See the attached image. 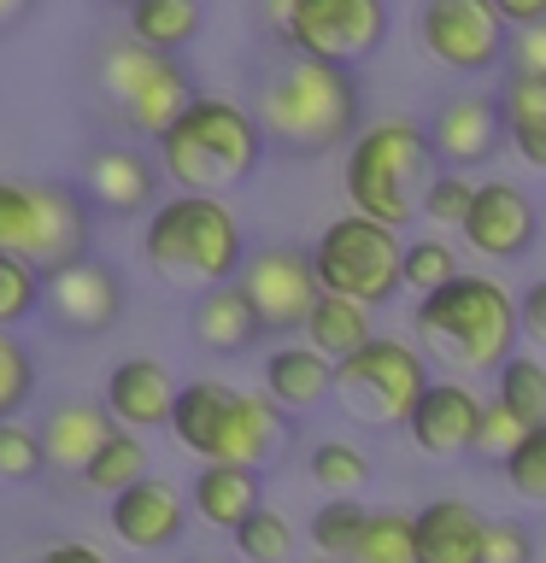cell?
I'll return each instance as SVG.
<instances>
[{
  "label": "cell",
  "instance_id": "obj_1",
  "mask_svg": "<svg viewBox=\"0 0 546 563\" xmlns=\"http://www.w3.org/2000/svg\"><path fill=\"white\" fill-rule=\"evenodd\" d=\"M259 130L271 147L294 158L335 153L341 141L359 135V82L347 65H324L306 53H288L259 82Z\"/></svg>",
  "mask_w": 546,
  "mask_h": 563
},
{
  "label": "cell",
  "instance_id": "obj_2",
  "mask_svg": "<svg viewBox=\"0 0 546 563\" xmlns=\"http://www.w3.org/2000/svg\"><path fill=\"white\" fill-rule=\"evenodd\" d=\"M412 329H417V346L429 352L435 364L458 369V376H482V369H500L511 352H517L523 317H517V299H511L493 276L458 271L452 282L417 294Z\"/></svg>",
  "mask_w": 546,
  "mask_h": 563
},
{
  "label": "cell",
  "instance_id": "obj_3",
  "mask_svg": "<svg viewBox=\"0 0 546 563\" xmlns=\"http://www.w3.org/2000/svg\"><path fill=\"white\" fill-rule=\"evenodd\" d=\"M141 258L165 288L200 294V288H218V282H236L247 258V235H241V218L223 206V194L183 188L148 211Z\"/></svg>",
  "mask_w": 546,
  "mask_h": 563
},
{
  "label": "cell",
  "instance_id": "obj_4",
  "mask_svg": "<svg viewBox=\"0 0 546 563\" xmlns=\"http://www.w3.org/2000/svg\"><path fill=\"white\" fill-rule=\"evenodd\" d=\"M153 147H159V170L171 176V188L223 194V188H241L259 170L271 141H264L259 118L247 106L223 100V95H194L188 112Z\"/></svg>",
  "mask_w": 546,
  "mask_h": 563
},
{
  "label": "cell",
  "instance_id": "obj_5",
  "mask_svg": "<svg viewBox=\"0 0 546 563\" xmlns=\"http://www.w3.org/2000/svg\"><path fill=\"white\" fill-rule=\"evenodd\" d=\"M435 176V147H429V123L412 118H376L352 135L347 165H341V188L352 211L382 218L405 229L423 211V188Z\"/></svg>",
  "mask_w": 546,
  "mask_h": 563
},
{
  "label": "cell",
  "instance_id": "obj_6",
  "mask_svg": "<svg viewBox=\"0 0 546 563\" xmlns=\"http://www.w3.org/2000/svg\"><path fill=\"white\" fill-rule=\"evenodd\" d=\"M95 88L130 135L141 141H159L176 118L188 112V100L200 95L188 77V65L176 53H159L148 42H135L130 30L100 42V59H95Z\"/></svg>",
  "mask_w": 546,
  "mask_h": 563
},
{
  "label": "cell",
  "instance_id": "obj_7",
  "mask_svg": "<svg viewBox=\"0 0 546 563\" xmlns=\"http://www.w3.org/2000/svg\"><path fill=\"white\" fill-rule=\"evenodd\" d=\"M88 194L83 183H30L0 176V253L30 258L35 271L88 253Z\"/></svg>",
  "mask_w": 546,
  "mask_h": 563
},
{
  "label": "cell",
  "instance_id": "obj_8",
  "mask_svg": "<svg viewBox=\"0 0 546 563\" xmlns=\"http://www.w3.org/2000/svg\"><path fill=\"white\" fill-rule=\"evenodd\" d=\"M312 264H317V282L329 294H352L370 311H382L405 288L400 229L382 218H364V211H347V218L324 223V235L312 241Z\"/></svg>",
  "mask_w": 546,
  "mask_h": 563
},
{
  "label": "cell",
  "instance_id": "obj_9",
  "mask_svg": "<svg viewBox=\"0 0 546 563\" xmlns=\"http://www.w3.org/2000/svg\"><path fill=\"white\" fill-rule=\"evenodd\" d=\"M429 387V352L394 334H370L359 352L335 358V394L370 429H400Z\"/></svg>",
  "mask_w": 546,
  "mask_h": 563
},
{
  "label": "cell",
  "instance_id": "obj_10",
  "mask_svg": "<svg viewBox=\"0 0 546 563\" xmlns=\"http://www.w3.org/2000/svg\"><path fill=\"white\" fill-rule=\"evenodd\" d=\"M387 42L382 0H294V18L282 30V47L324 65H364Z\"/></svg>",
  "mask_w": 546,
  "mask_h": 563
},
{
  "label": "cell",
  "instance_id": "obj_11",
  "mask_svg": "<svg viewBox=\"0 0 546 563\" xmlns=\"http://www.w3.org/2000/svg\"><path fill=\"white\" fill-rule=\"evenodd\" d=\"M417 42L429 47L435 65L458 70V77H476V70H493L505 59L511 24L493 12V0H423Z\"/></svg>",
  "mask_w": 546,
  "mask_h": 563
},
{
  "label": "cell",
  "instance_id": "obj_12",
  "mask_svg": "<svg viewBox=\"0 0 546 563\" xmlns=\"http://www.w3.org/2000/svg\"><path fill=\"white\" fill-rule=\"evenodd\" d=\"M236 282H241V294L253 299L264 334H299L306 311L317 306V294H324L306 246H259V253L241 258Z\"/></svg>",
  "mask_w": 546,
  "mask_h": 563
},
{
  "label": "cell",
  "instance_id": "obj_13",
  "mask_svg": "<svg viewBox=\"0 0 546 563\" xmlns=\"http://www.w3.org/2000/svg\"><path fill=\"white\" fill-rule=\"evenodd\" d=\"M42 311L59 334H106L123 317V276L95 253L53 264L42 271Z\"/></svg>",
  "mask_w": 546,
  "mask_h": 563
},
{
  "label": "cell",
  "instance_id": "obj_14",
  "mask_svg": "<svg viewBox=\"0 0 546 563\" xmlns=\"http://www.w3.org/2000/svg\"><path fill=\"white\" fill-rule=\"evenodd\" d=\"M106 528L130 545V552H165L183 540L188 528V499L176 493L165 475H141L123 493L106 499Z\"/></svg>",
  "mask_w": 546,
  "mask_h": 563
},
{
  "label": "cell",
  "instance_id": "obj_15",
  "mask_svg": "<svg viewBox=\"0 0 546 563\" xmlns=\"http://www.w3.org/2000/svg\"><path fill=\"white\" fill-rule=\"evenodd\" d=\"M83 194L106 218H141V211L159 206V158L123 147V141H106L83 165Z\"/></svg>",
  "mask_w": 546,
  "mask_h": 563
},
{
  "label": "cell",
  "instance_id": "obj_16",
  "mask_svg": "<svg viewBox=\"0 0 546 563\" xmlns=\"http://www.w3.org/2000/svg\"><path fill=\"white\" fill-rule=\"evenodd\" d=\"M465 241L482 258H523L535 246V200L517 183H476L465 211Z\"/></svg>",
  "mask_w": 546,
  "mask_h": 563
},
{
  "label": "cell",
  "instance_id": "obj_17",
  "mask_svg": "<svg viewBox=\"0 0 546 563\" xmlns=\"http://www.w3.org/2000/svg\"><path fill=\"white\" fill-rule=\"evenodd\" d=\"M476 429H482V399L465 382H429L423 399L405 417V434L423 457H465L476 452Z\"/></svg>",
  "mask_w": 546,
  "mask_h": 563
},
{
  "label": "cell",
  "instance_id": "obj_18",
  "mask_svg": "<svg viewBox=\"0 0 546 563\" xmlns=\"http://www.w3.org/2000/svg\"><path fill=\"white\" fill-rule=\"evenodd\" d=\"M429 147H435V158H440L447 170L488 165V158L505 147L500 100H488V95H452V100L429 118Z\"/></svg>",
  "mask_w": 546,
  "mask_h": 563
},
{
  "label": "cell",
  "instance_id": "obj_19",
  "mask_svg": "<svg viewBox=\"0 0 546 563\" xmlns=\"http://www.w3.org/2000/svg\"><path fill=\"white\" fill-rule=\"evenodd\" d=\"M100 405L112 411V422H123V429H135V434H148V429H165V422H171L176 382H171V369L159 364V358H141V352H130V358H118L112 369H106Z\"/></svg>",
  "mask_w": 546,
  "mask_h": 563
},
{
  "label": "cell",
  "instance_id": "obj_20",
  "mask_svg": "<svg viewBox=\"0 0 546 563\" xmlns=\"http://www.w3.org/2000/svg\"><path fill=\"white\" fill-rule=\"evenodd\" d=\"M482 528L488 517L470 499H429L412 517L417 563H482Z\"/></svg>",
  "mask_w": 546,
  "mask_h": 563
},
{
  "label": "cell",
  "instance_id": "obj_21",
  "mask_svg": "<svg viewBox=\"0 0 546 563\" xmlns=\"http://www.w3.org/2000/svg\"><path fill=\"white\" fill-rule=\"evenodd\" d=\"M188 329H194V341H200L206 352H218V358H236V352H247L264 334L253 299L241 294V282H218V288L194 294Z\"/></svg>",
  "mask_w": 546,
  "mask_h": 563
},
{
  "label": "cell",
  "instance_id": "obj_22",
  "mask_svg": "<svg viewBox=\"0 0 546 563\" xmlns=\"http://www.w3.org/2000/svg\"><path fill=\"white\" fill-rule=\"evenodd\" d=\"M264 394H271L282 411H312L335 394V358H324L312 341H288L264 358Z\"/></svg>",
  "mask_w": 546,
  "mask_h": 563
},
{
  "label": "cell",
  "instance_id": "obj_23",
  "mask_svg": "<svg viewBox=\"0 0 546 563\" xmlns=\"http://www.w3.org/2000/svg\"><path fill=\"white\" fill-rule=\"evenodd\" d=\"M188 505L194 517H200L206 528H218V534H229L247 510H259V470L247 464H223V457H200V470H194V487H188Z\"/></svg>",
  "mask_w": 546,
  "mask_h": 563
},
{
  "label": "cell",
  "instance_id": "obj_24",
  "mask_svg": "<svg viewBox=\"0 0 546 563\" xmlns=\"http://www.w3.org/2000/svg\"><path fill=\"white\" fill-rule=\"evenodd\" d=\"M112 429H118V422H112V411H106V405H95V399H59V405L47 411V422H42L47 464L83 475V464L95 457V446H100Z\"/></svg>",
  "mask_w": 546,
  "mask_h": 563
},
{
  "label": "cell",
  "instance_id": "obj_25",
  "mask_svg": "<svg viewBox=\"0 0 546 563\" xmlns=\"http://www.w3.org/2000/svg\"><path fill=\"white\" fill-rule=\"evenodd\" d=\"M500 118H505V147L528 170H546V77L511 70L505 95H500Z\"/></svg>",
  "mask_w": 546,
  "mask_h": 563
},
{
  "label": "cell",
  "instance_id": "obj_26",
  "mask_svg": "<svg viewBox=\"0 0 546 563\" xmlns=\"http://www.w3.org/2000/svg\"><path fill=\"white\" fill-rule=\"evenodd\" d=\"M229 399H236V387L223 382H188L176 387V405H171V440L194 457H211L218 452V434H223V417H229Z\"/></svg>",
  "mask_w": 546,
  "mask_h": 563
},
{
  "label": "cell",
  "instance_id": "obj_27",
  "mask_svg": "<svg viewBox=\"0 0 546 563\" xmlns=\"http://www.w3.org/2000/svg\"><path fill=\"white\" fill-rule=\"evenodd\" d=\"M299 334L324 352V358H347V352H359L370 334H376V323H370V306L352 294H317V306L306 311V323H299Z\"/></svg>",
  "mask_w": 546,
  "mask_h": 563
},
{
  "label": "cell",
  "instance_id": "obj_28",
  "mask_svg": "<svg viewBox=\"0 0 546 563\" xmlns=\"http://www.w3.org/2000/svg\"><path fill=\"white\" fill-rule=\"evenodd\" d=\"M123 24H130L135 42H148L159 53H183V47H194L206 12H200V0H135L123 12Z\"/></svg>",
  "mask_w": 546,
  "mask_h": 563
},
{
  "label": "cell",
  "instance_id": "obj_29",
  "mask_svg": "<svg viewBox=\"0 0 546 563\" xmlns=\"http://www.w3.org/2000/svg\"><path fill=\"white\" fill-rule=\"evenodd\" d=\"M148 470H153V464H148V440L118 422V429L95 446V457L83 464V487H95V493H106V499H112V493H123L130 482H141Z\"/></svg>",
  "mask_w": 546,
  "mask_h": 563
},
{
  "label": "cell",
  "instance_id": "obj_30",
  "mask_svg": "<svg viewBox=\"0 0 546 563\" xmlns=\"http://www.w3.org/2000/svg\"><path fill=\"white\" fill-rule=\"evenodd\" d=\"M229 540H236V552L241 563H294V522L282 517V510L271 505H259V510H247V517L229 528Z\"/></svg>",
  "mask_w": 546,
  "mask_h": 563
},
{
  "label": "cell",
  "instance_id": "obj_31",
  "mask_svg": "<svg viewBox=\"0 0 546 563\" xmlns=\"http://www.w3.org/2000/svg\"><path fill=\"white\" fill-rule=\"evenodd\" d=\"M347 563H417V540H412V517L400 510H370L359 540H352Z\"/></svg>",
  "mask_w": 546,
  "mask_h": 563
},
{
  "label": "cell",
  "instance_id": "obj_32",
  "mask_svg": "<svg viewBox=\"0 0 546 563\" xmlns=\"http://www.w3.org/2000/svg\"><path fill=\"white\" fill-rule=\"evenodd\" d=\"M364 517L370 510L359 505V493H329V499L312 510V545L324 558H347L352 540H359V528H364Z\"/></svg>",
  "mask_w": 546,
  "mask_h": 563
},
{
  "label": "cell",
  "instance_id": "obj_33",
  "mask_svg": "<svg viewBox=\"0 0 546 563\" xmlns=\"http://www.w3.org/2000/svg\"><path fill=\"white\" fill-rule=\"evenodd\" d=\"M306 470L324 493H364V482H370V457L352 440H317Z\"/></svg>",
  "mask_w": 546,
  "mask_h": 563
},
{
  "label": "cell",
  "instance_id": "obj_34",
  "mask_svg": "<svg viewBox=\"0 0 546 563\" xmlns=\"http://www.w3.org/2000/svg\"><path fill=\"white\" fill-rule=\"evenodd\" d=\"M500 399L517 411L528 429L546 422V364L540 358H523V352H511L500 364Z\"/></svg>",
  "mask_w": 546,
  "mask_h": 563
},
{
  "label": "cell",
  "instance_id": "obj_35",
  "mask_svg": "<svg viewBox=\"0 0 546 563\" xmlns=\"http://www.w3.org/2000/svg\"><path fill=\"white\" fill-rule=\"evenodd\" d=\"M42 311V271L18 253H0V329H18Z\"/></svg>",
  "mask_w": 546,
  "mask_h": 563
},
{
  "label": "cell",
  "instance_id": "obj_36",
  "mask_svg": "<svg viewBox=\"0 0 546 563\" xmlns=\"http://www.w3.org/2000/svg\"><path fill=\"white\" fill-rule=\"evenodd\" d=\"M500 464H505V487L517 493V499L546 505V422L523 429V440L500 457Z\"/></svg>",
  "mask_w": 546,
  "mask_h": 563
},
{
  "label": "cell",
  "instance_id": "obj_37",
  "mask_svg": "<svg viewBox=\"0 0 546 563\" xmlns=\"http://www.w3.org/2000/svg\"><path fill=\"white\" fill-rule=\"evenodd\" d=\"M47 470V446H42V429H30V422L7 417L0 422V482L24 487L35 475Z\"/></svg>",
  "mask_w": 546,
  "mask_h": 563
},
{
  "label": "cell",
  "instance_id": "obj_38",
  "mask_svg": "<svg viewBox=\"0 0 546 563\" xmlns=\"http://www.w3.org/2000/svg\"><path fill=\"white\" fill-rule=\"evenodd\" d=\"M35 399V358L12 329H0V422L18 417Z\"/></svg>",
  "mask_w": 546,
  "mask_h": 563
},
{
  "label": "cell",
  "instance_id": "obj_39",
  "mask_svg": "<svg viewBox=\"0 0 546 563\" xmlns=\"http://www.w3.org/2000/svg\"><path fill=\"white\" fill-rule=\"evenodd\" d=\"M458 276V253L447 241H412L405 246V288L412 294H429L440 288V282H452Z\"/></svg>",
  "mask_w": 546,
  "mask_h": 563
},
{
  "label": "cell",
  "instance_id": "obj_40",
  "mask_svg": "<svg viewBox=\"0 0 546 563\" xmlns=\"http://www.w3.org/2000/svg\"><path fill=\"white\" fill-rule=\"evenodd\" d=\"M470 194H476V183H465L458 170H435L429 188H423V218L458 229V223H465V211H470Z\"/></svg>",
  "mask_w": 546,
  "mask_h": 563
},
{
  "label": "cell",
  "instance_id": "obj_41",
  "mask_svg": "<svg viewBox=\"0 0 546 563\" xmlns=\"http://www.w3.org/2000/svg\"><path fill=\"white\" fill-rule=\"evenodd\" d=\"M523 429H528V422H523L517 411H511V405H505L500 394H493V399L482 405V429H476V452H488V457H505V452L523 440Z\"/></svg>",
  "mask_w": 546,
  "mask_h": 563
},
{
  "label": "cell",
  "instance_id": "obj_42",
  "mask_svg": "<svg viewBox=\"0 0 546 563\" xmlns=\"http://www.w3.org/2000/svg\"><path fill=\"white\" fill-rule=\"evenodd\" d=\"M482 563H535V540L523 522H488L482 528Z\"/></svg>",
  "mask_w": 546,
  "mask_h": 563
},
{
  "label": "cell",
  "instance_id": "obj_43",
  "mask_svg": "<svg viewBox=\"0 0 546 563\" xmlns=\"http://www.w3.org/2000/svg\"><path fill=\"white\" fill-rule=\"evenodd\" d=\"M505 59H511V70H528V77H546V18H540V24H523V30H511V42H505Z\"/></svg>",
  "mask_w": 546,
  "mask_h": 563
},
{
  "label": "cell",
  "instance_id": "obj_44",
  "mask_svg": "<svg viewBox=\"0 0 546 563\" xmlns=\"http://www.w3.org/2000/svg\"><path fill=\"white\" fill-rule=\"evenodd\" d=\"M517 317H523V334H528V341L546 346V276L528 282V294L517 299Z\"/></svg>",
  "mask_w": 546,
  "mask_h": 563
},
{
  "label": "cell",
  "instance_id": "obj_45",
  "mask_svg": "<svg viewBox=\"0 0 546 563\" xmlns=\"http://www.w3.org/2000/svg\"><path fill=\"white\" fill-rule=\"evenodd\" d=\"M35 563H112V558H106L100 545H88V540H53Z\"/></svg>",
  "mask_w": 546,
  "mask_h": 563
},
{
  "label": "cell",
  "instance_id": "obj_46",
  "mask_svg": "<svg viewBox=\"0 0 546 563\" xmlns=\"http://www.w3.org/2000/svg\"><path fill=\"white\" fill-rule=\"evenodd\" d=\"M493 12H500L511 30H523V24H540L546 18V0H493Z\"/></svg>",
  "mask_w": 546,
  "mask_h": 563
},
{
  "label": "cell",
  "instance_id": "obj_47",
  "mask_svg": "<svg viewBox=\"0 0 546 563\" xmlns=\"http://www.w3.org/2000/svg\"><path fill=\"white\" fill-rule=\"evenodd\" d=\"M259 18H264V30L282 42V30H288V18H294V0H259Z\"/></svg>",
  "mask_w": 546,
  "mask_h": 563
},
{
  "label": "cell",
  "instance_id": "obj_48",
  "mask_svg": "<svg viewBox=\"0 0 546 563\" xmlns=\"http://www.w3.org/2000/svg\"><path fill=\"white\" fill-rule=\"evenodd\" d=\"M30 12H35V0H0V35H7V30H18Z\"/></svg>",
  "mask_w": 546,
  "mask_h": 563
},
{
  "label": "cell",
  "instance_id": "obj_49",
  "mask_svg": "<svg viewBox=\"0 0 546 563\" xmlns=\"http://www.w3.org/2000/svg\"><path fill=\"white\" fill-rule=\"evenodd\" d=\"M100 7H112V12H130V7H135V0H100Z\"/></svg>",
  "mask_w": 546,
  "mask_h": 563
},
{
  "label": "cell",
  "instance_id": "obj_50",
  "mask_svg": "<svg viewBox=\"0 0 546 563\" xmlns=\"http://www.w3.org/2000/svg\"><path fill=\"white\" fill-rule=\"evenodd\" d=\"M312 563H347V558H324V552H317V558H312Z\"/></svg>",
  "mask_w": 546,
  "mask_h": 563
},
{
  "label": "cell",
  "instance_id": "obj_51",
  "mask_svg": "<svg viewBox=\"0 0 546 563\" xmlns=\"http://www.w3.org/2000/svg\"><path fill=\"white\" fill-rule=\"evenodd\" d=\"M200 563H218V558H200Z\"/></svg>",
  "mask_w": 546,
  "mask_h": 563
}]
</instances>
